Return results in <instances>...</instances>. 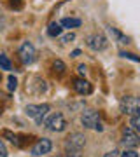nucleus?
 Returning a JSON list of instances; mask_svg holds the SVG:
<instances>
[{"label": "nucleus", "instance_id": "obj_15", "mask_svg": "<svg viewBox=\"0 0 140 157\" xmlns=\"http://www.w3.org/2000/svg\"><path fill=\"white\" fill-rule=\"evenodd\" d=\"M0 68H2V70H11L12 68L11 61H9V58H7L6 54H0Z\"/></svg>", "mask_w": 140, "mask_h": 157}, {"label": "nucleus", "instance_id": "obj_19", "mask_svg": "<svg viewBox=\"0 0 140 157\" xmlns=\"http://www.w3.org/2000/svg\"><path fill=\"white\" fill-rule=\"evenodd\" d=\"M67 157H82V150H79V148H67Z\"/></svg>", "mask_w": 140, "mask_h": 157}, {"label": "nucleus", "instance_id": "obj_16", "mask_svg": "<svg viewBox=\"0 0 140 157\" xmlns=\"http://www.w3.org/2000/svg\"><path fill=\"white\" fill-rule=\"evenodd\" d=\"M130 126H131V129H133V131H138V129H140V113H135V115H131Z\"/></svg>", "mask_w": 140, "mask_h": 157}, {"label": "nucleus", "instance_id": "obj_23", "mask_svg": "<svg viewBox=\"0 0 140 157\" xmlns=\"http://www.w3.org/2000/svg\"><path fill=\"white\" fill-rule=\"evenodd\" d=\"M74 39H75V33L70 32V33H67V35H63L62 37V44H68V42H72Z\"/></svg>", "mask_w": 140, "mask_h": 157}, {"label": "nucleus", "instance_id": "obj_17", "mask_svg": "<svg viewBox=\"0 0 140 157\" xmlns=\"http://www.w3.org/2000/svg\"><path fill=\"white\" fill-rule=\"evenodd\" d=\"M2 136H4V138H7L11 143H14V145H16V138H18V136L14 135L12 131H9V129H4V131H2Z\"/></svg>", "mask_w": 140, "mask_h": 157}, {"label": "nucleus", "instance_id": "obj_3", "mask_svg": "<svg viewBox=\"0 0 140 157\" xmlns=\"http://www.w3.org/2000/svg\"><path fill=\"white\" fill-rule=\"evenodd\" d=\"M86 44L93 51H103L107 47V44H109V40H107V37L103 33H93L86 37Z\"/></svg>", "mask_w": 140, "mask_h": 157}, {"label": "nucleus", "instance_id": "obj_26", "mask_svg": "<svg viewBox=\"0 0 140 157\" xmlns=\"http://www.w3.org/2000/svg\"><path fill=\"white\" fill-rule=\"evenodd\" d=\"M86 70H88V68L84 67V65H79V67H77V72L81 73V75H86Z\"/></svg>", "mask_w": 140, "mask_h": 157}, {"label": "nucleus", "instance_id": "obj_13", "mask_svg": "<svg viewBox=\"0 0 140 157\" xmlns=\"http://www.w3.org/2000/svg\"><path fill=\"white\" fill-rule=\"evenodd\" d=\"M47 35L49 37H60L62 35V25L60 23H51L47 28Z\"/></svg>", "mask_w": 140, "mask_h": 157}, {"label": "nucleus", "instance_id": "obj_22", "mask_svg": "<svg viewBox=\"0 0 140 157\" xmlns=\"http://www.w3.org/2000/svg\"><path fill=\"white\" fill-rule=\"evenodd\" d=\"M121 157H138V152L135 150V148H128V150H124L121 154Z\"/></svg>", "mask_w": 140, "mask_h": 157}, {"label": "nucleus", "instance_id": "obj_2", "mask_svg": "<svg viewBox=\"0 0 140 157\" xmlns=\"http://www.w3.org/2000/svg\"><path fill=\"white\" fill-rule=\"evenodd\" d=\"M121 112L126 113V115H135V113H140V101L138 98H135V96H124L123 100H121Z\"/></svg>", "mask_w": 140, "mask_h": 157}, {"label": "nucleus", "instance_id": "obj_4", "mask_svg": "<svg viewBox=\"0 0 140 157\" xmlns=\"http://www.w3.org/2000/svg\"><path fill=\"white\" fill-rule=\"evenodd\" d=\"M19 59H21L25 65H32L35 61V56H37V52H35V47L30 42H23L21 47H19Z\"/></svg>", "mask_w": 140, "mask_h": 157}, {"label": "nucleus", "instance_id": "obj_18", "mask_svg": "<svg viewBox=\"0 0 140 157\" xmlns=\"http://www.w3.org/2000/svg\"><path fill=\"white\" fill-rule=\"evenodd\" d=\"M119 56H121V58H128V59H131V61H135V63L140 61V58L137 56V54H133V52H124V51H121V52H119Z\"/></svg>", "mask_w": 140, "mask_h": 157}, {"label": "nucleus", "instance_id": "obj_10", "mask_svg": "<svg viewBox=\"0 0 140 157\" xmlns=\"http://www.w3.org/2000/svg\"><path fill=\"white\" fill-rule=\"evenodd\" d=\"M107 30H109V33H110L112 37H114V39L118 40L119 44H126V45L130 44V39L126 37V35H123V33H121V32H119L118 28H114V26H109Z\"/></svg>", "mask_w": 140, "mask_h": 157}, {"label": "nucleus", "instance_id": "obj_29", "mask_svg": "<svg viewBox=\"0 0 140 157\" xmlns=\"http://www.w3.org/2000/svg\"><path fill=\"white\" fill-rule=\"evenodd\" d=\"M0 115H2V110H0Z\"/></svg>", "mask_w": 140, "mask_h": 157}, {"label": "nucleus", "instance_id": "obj_25", "mask_svg": "<svg viewBox=\"0 0 140 157\" xmlns=\"http://www.w3.org/2000/svg\"><path fill=\"white\" fill-rule=\"evenodd\" d=\"M0 155H2V157L9 155V154H7V150H6V147H4V143H2V140H0Z\"/></svg>", "mask_w": 140, "mask_h": 157}, {"label": "nucleus", "instance_id": "obj_9", "mask_svg": "<svg viewBox=\"0 0 140 157\" xmlns=\"http://www.w3.org/2000/svg\"><path fill=\"white\" fill-rule=\"evenodd\" d=\"M74 89H75V93H79V94H90L91 91H93V87H91V84L88 80H84V78H75V80H74Z\"/></svg>", "mask_w": 140, "mask_h": 157}, {"label": "nucleus", "instance_id": "obj_6", "mask_svg": "<svg viewBox=\"0 0 140 157\" xmlns=\"http://www.w3.org/2000/svg\"><path fill=\"white\" fill-rule=\"evenodd\" d=\"M123 145L126 147V148H137L140 143V138L138 135H137V131H133L131 128L128 129H124V133H123Z\"/></svg>", "mask_w": 140, "mask_h": 157}, {"label": "nucleus", "instance_id": "obj_11", "mask_svg": "<svg viewBox=\"0 0 140 157\" xmlns=\"http://www.w3.org/2000/svg\"><path fill=\"white\" fill-rule=\"evenodd\" d=\"M60 25L63 28H77V26H81V19H77V17H63Z\"/></svg>", "mask_w": 140, "mask_h": 157}, {"label": "nucleus", "instance_id": "obj_20", "mask_svg": "<svg viewBox=\"0 0 140 157\" xmlns=\"http://www.w3.org/2000/svg\"><path fill=\"white\" fill-rule=\"evenodd\" d=\"M9 7L14 9V11H21L23 9V2L21 0H11V2H9Z\"/></svg>", "mask_w": 140, "mask_h": 157}, {"label": "nucleus", "instance_id": "obj_31", "mask_svg": "<svg viewBox=\"0 0 140 157\" xmlns=\"http://www.w3.org/2000/svg\"><path fill=\"white\" fill-rule=\"evenodd\" d=\"M0 14H2V12H0Z\"/></svg>", "mask_w": 140, "mask_h": 157}, {"label": "nucleus", "instance_id": "obj_27", "mask_svg": "<svg viewBox=\"0 0 140 157\" xmlns=\"http://www.w3.org/2000/svg\"><path fill=\"white\" fill-rule=\"evenodd\" d=\"M72 58H77V56H81V51L79 49H75V51H72V54H70Z\"/></svg>", "mask_w": 140, "mask_h": 157}, {"label": "nucleus", "instance_id": "obj_8", "mask_svg": "<svg viewBox=\"0 0 140 157\" xmlns=\"http://www.w3.org/2000/svg\"><path fill=\"white\" fill-rule=\"evenodd\" d=\"M84 145H86V138L84 135L81 133H72V135L67 138V148H79V150H82Z\"/></svg>", "mask_w": 140, "mask_h": 157}, {"label": "nucleus", "instance_id": "obj_28", "mask_svg": "<svg viewBox=\"0 0 140 157\" xmlns=\"http://www.w3.org/2000/svg\"><path fill=\"white\" fill-rule=\"evenodd\" d=\"M4 28V19H0V30Z\"/></svg>", "mask_w": 140, "mask_h": 157}, {"label": "nucleus", "instance_id": "obj_30", "mask_svg": "<svg viewBox=\"0 0 140 157\" xmlns=\"http://www.w3.org/2000/svg\"><path fill=\"white\" fill-rule=\"evenodd\" d=\"M0 78H2V75H0Z\"/></svg>", "mask_w": 140, "mask_h": 157}, {"label": "nucleus", "instance_id": "obj_7", "mask_svg": "<svg viewBox=\"0 0 140 157\" xmlns=\"http://www.w3.org/2000/svg\"><path fill=\"white\" fill-rule=\"evenodd\" d=\"M51 148H53V143H51V140H47V138H42V140H39L34 147H32V155L40 157L42 154H47Z\"/></svg>", "mask_w": 140, "mask_h": 157}, {"label": "nucleus", "instance_id": "obj_14", "mask_svg": "<svg viewBox=\"0 0 140 157\" xmlns=\"http://www.w3.org/2000/svg\"><path fill=\"white\" fill-rule=\"evenodd\" d=\"M53 68H54V72L58 73V75H63L65 70H67V67H65V63H63L62 59H56V61L53 63Z\"/></svg>", "mask_w": 140, "mask_h": 157}, {"label": "nucleus", "instance_id": "obj_21", "mask_svg": "<svg viewBox=\"0 0 140 157\" xmlns=\"http://www.w3.org/2000/svg\"><path fill=\"white\" fill-rule=\"evenodd\" d=\"M7 87H9V91H14L18 87V78L14 75H9V84H7Z\"/></svg>", "mask_w": 140, "mask_h": 157}, {"label": "nucleus", "instance_id": "obj_5", "mask_svg": "<svg viewBox=\"0 0 140 157\" xmlns=\"http://www.w3.org/2000/svg\"><path fill=\"white\" fill-rule=\"evenodd\" d=\"M46 126H47L49 131L62 133V131H65V128H67V121H65V117H63V113H54V115H51V117L47 119Z\"/></svg>", "mask_w": 140, "mask_h": 157}, {"label": "nucleus", "instance_id": "obj_1", "mask_svg": "<svg viewBox=\"0 0 140 157\" xmlns=\"http://www.w3.org/2000/svg\"><path fill=\"white\" fill-rule=\"evenodd\" d=\"M81 122H82V126L86 129H96V131H102V129H103L102 124H100V115H98V112L91 110V108H88V110L82 112Z\"/></svg>", "mask_w": 140, "mask_h": 157}, {"label": "nucleus", "instance_id": "obj_24", "mask_svg": "<svg viewBox=\"0 0 140 157\" xmlns=\"http://www.w3.org/2000/svg\"><path fill=\"white\" fill-rule=\"evenodd\" d=\"M103 157H121V152L119 150H110V152H107Z\"/></svg>", "mask_w": 140, "mask_h": 157}, {"label": "nucleus", "instance_id": "obj_12", "mask_svg": "<svg viewBox=\"0 0 140 157\" xmlns=\"http://www.w3.org/2000/svg\"><path fill=\"white\" fill-rule=\"evenodd\" d=\"M49 108H51V107L47 105V103L40 105V110H39V113H37V117H35V122H37V124H42V122H44V117L47 115Z\"/></svg>", "mask_w": 140, "mask_h": 157}]
</instances>
